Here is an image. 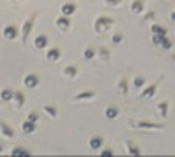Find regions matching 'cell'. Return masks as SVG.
I'll use <instances>...</instances> for the list:
<instances>
[{
	"mask_svg": "<svg viewBox=\"0 0 175 157\" xmlns=\"http://www.w3.org/2000/svg\"><path fill=\"white\" fill-rule=\"evenodd\" d=\"M2 35H4V39H7V40L16 39V37H18V28H16V26H12V24H9V26H5V28H4Z\"/></svg>",
	"mask_w": 175,
	"mask_h": 157,
	"instance_id": "cell-1",
	"label": "cell"
},
{
	"mask_svg": "<svg viewBox=\"0 0 175 157\" xmlns=\"http://www.w3.org/2000/svg\"><path fill=\"white\" fill-rule=\"evenodd\" d=\"M37 84H39V78L35 77V75H26V77H25V86H26V87L32 89V87H35Z\"/></svg>",
	"mask_w": 175,
	"mask_h": 157,
	"instance_id": "cell-2",
	"label": "cell"
},
{
	"mask_svg": "<svg viewBox=\"0 0 175 157\" xmlns=\"http://www.w3.org/2000/svg\"><path fill=\"white\" fill-rule=\"evenodd\" d=\"M0 98L4 99V101H11V99L14 98V93H12L11 89H4V91L0 93Z\"/></svg>",
	"mask_w": 175,
	"mask_h": 157,
	"instance_id": "cell-3",
	"label": "cell"
},
{
	"mask_svg": "<svg viewBox=\"0 0 175 157\" xmlns=\"http://www.w3.org/2000/svg\"><path fill=\"white\" fill-rule=\"evenodd\" d=\"M35 45H37L39 49H42V47H46V45H47V39H46L44 35H40V37H37V39H35Z\"/></svg>",
	"mask_w": 175,
	"mask_h": 157,
	"instance_id": "cell-4",
	"label": "cell"
},
{
	"mask_svg": "<svg viewBox=\"0 0 175 157\" xmlns=\"http://www.w3.org/2000/svg\"><path fill=\"white\" fill-rule=\"evenodd\" d=\"M33 129H35V124H33L32 120H26V122L23 124V131H25V133H32Z\"/></svg>",
	"mask_w": 175,
	"mask_h": 157,
	"instance_id": "cell-5",
	"label": "cell"
},
{
	"mask_svg": "<svg viewBox=\"0 0 175 157\" xmlns=\"http://www.w3.org/2000/svg\"><path fill=\"white\" fill-rule=\"evenodd\" d=\"M30 30H32V19H28L25 23V26H23V40L26 39V35L30 33Z\"/></svg>",
	"mask_w": 175,
	"mask_h": 157,
	"instance_id": "cell-6",
	"label": "cell"
},
{
	"mask_svg": "<svg viewBox=\"0 0 175 157\" xmlns=\"http://www.w3.org/2000/svg\"><path fill=\"white\" fill-rule=\"evenodd\" d=\"M0 127H2V135H4V136L12 138V135H14V133L11 131V127H9V126H5V124H0Z\"/></svg>",
	"mask_w": 175,
	"mask_h": 157,
	"instance_id": "cell-7",
	"label": "cell"
},
{
	"mask_svg": "<svg viewBox=\"0 0 175 157\" xmlns=\"http://www.w3.org/2000/svg\"><path fill=\"white\" fill-rule=\"evenodd\" d=\"M60 56V51L58 49H51L49 53H47V59H51V61H56Z\"/></svg>",
	"mask_w": 175,
	"mask_h": 157,
	"instance_id": "cell-8",
	"label": "cell"
},
{
	"mask_svg": "<svg viewBox=\"0 0 175 157\" xmlns=\"http://www.w3.org/2000/svg\"><path fill=\"white\" fill-rule=\"evenodd\" d=\"M58 26L60 28H63V30H67V28H68V19H67V18H60L58 19Z\"/></svg>",
	"mask_w": 175,
	"mask_h": 157,
	"instance_id": "cell-9",
	"label": "cell"
},
{
	"mask_svg": "<svg viewBox=\"0 0 175 157\" xmlns=\"http://www.w3.org/2000/svg\"><path fill=\"white\" fill-rule=\"evenodd\" d=\"M74 9H76V7L68 4V5H63V7H61V12H63V14H70V12H74Z\"/></svg>",
	"mask_w": 175,
	"mask_h": 157,
	"instance_id": "cell-10",
	"label": "cell"
},
{
	"mask_svg": "<svg viewBox=\"0 0 175 157\" xmlns=\"http://www.w3.org/2000/svg\"><path fill=\"white\" fill-rule=\"evenodd\" d=\"M12 99H16V103H23V99H25V96L21 94L20 91H16V93H14V98H12Z\"/></svg>",
	"mask_w": 175,
	"mask_h": 157,
	"instance_id": "cell-11",
	"label": "cell"
},
{
	"mask_svg": "<svg viewBox=\"0 0 175 157\" xmlns=\"http://www.w3.org/2000/svg\"><path fill=\"white\" fill-rule=\"evenodd\" d=\"M117 115V110L116 108H109V110H107V117L109 119H114Z\"/></svg>",
	"mask_w": 175,
	"mask_h": 157,
	"instance_id": "cell-12",
	"label": "cell"
},
{
	"mask_svg": "<svg viewBox=\"0 0 175 157\" xmlns=\"http://www.w3.org/2000/svg\"><path fill=\"white\" fill-rule=\"evenodd\" d=\"M100 145H102V140H100V138H93V140H91V147H93V148H98Z\"/></svg>",
	"mask_w": 175,
	"mask_h": 157,
	"instance_id": "cell-13",
	"label": "cell"
},
{
	"mask_svg": "<svg viewBox=\"0 0 175 157\" xmlns=\"http://www.w3.org/2000/svg\"><path fill=\"white\" fill-rule=\"evenodd\" d=\"M152 32H154L156 35H165V30L159 28V26H152Z\"/></svg>",
	"mask_w": 175,
	"mask_h": 157,
	"instance_id": "cell-14",
	"label": "cell"
},
{
	"mask_svg": "<svg viewBox=\"0 0 175 157\" xmlns=\"http://www.w3.org/2000/svg\"><path fill=\"white\" fill-rule=\"evenodd\" d=\"M76 72H77V70H76L74 66H68V68L65 70V73H68V75H76Z\"/></svg>",
	"mask_w": 175,
	"mask_h": 157,
	"instance_id": "cell-15",
	"label": "cell"
},
{
	"mask_svg": "<svg viewBox=\"0 0 175 157\" xmlns=\"http://www.w3.org/2000/svg\"><path fill=\"white\" fill-rule=\"evenodd\" d=\"M44 110H46V112H47V114H49V115H56V110H54V108H53V107H46V108H44Z\"/></svg>",
	"mask_w": 175,
	"mask_h": 157,
	"instance_id": "cell-16",
	"label": "cell"
},
{
	"mask_svg": "<svg viewBox=\"0 0 175 157\" xmlns=\"http://www.w3.org/2000/svg\"><path fill=\"white\" fill-rule=\"evenodd\" d=\"M12 154H14V156H20V154H28V152H26V150H23V148H14V150H12Z\"/></svg>",
	"mask_w": 175,
	"mask_h": 157,
	"instance_id": "cell-17",
	"label": "cell"
},
{
	"mask_svg": "<svg viewBox=\"0 0 175 157\" xmlns=\"http://www.w3.org/2000/svg\"><path fill=\"white\" fill-rule=\"evenodd\" d=\"M28 120L35 122V120H37V114H28Z\"/></svg>",
	"mask_w": 175,
	"mask_h": 157,
	"instance_id": "cell-18",
	"label": "cell"
},
{
	"mask_svg": "<svg viewBox=\"0 0 175 157\" xmlns=\"http://www.w3.org/2000/svg\"><path fill=\"white\" fill-rule=\"evenodd\" d=\"M93 54H95L93 51H86V53H84V56H86V58H93Z\"/></svg>",
	"mask_w": 175,
	"mask_h": 157,
	"instance_id": "cell-19",
	"label": "cell"
},
{
	"mask_svg": "<svg viewBox=\"0 0 175 157\" xmlns=\"http://www.w3.org/2000/svg\"><path fill=\"white\" fill-rule=\"evenodd\" d=\"M133 9H135V11H140V9H142V5H140V2H137V4H135V7H133Z\"/></svg>",
	"mask_w": 175,
	"mask_h": 157,
	"instance_id": "cell-20",
	"label": "cell"
},
{
	"mask_svg": "<svg viewBox=\"0 0 175 157\" xmlns=\"http://www.w3.org/2000/svg\"><path fill=\"white\" fill-rule=\"evenodd\" d=\"M172 19H174V21H175V12H174V14H172Z\"/></svg>",
	"mask_w": 175,
	"mask_h": 157,
	"instance_id": "cell-21",
	"label": "cell"
}]
</instances>
